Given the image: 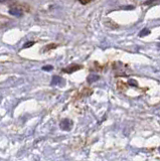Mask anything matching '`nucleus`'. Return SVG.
<instances>
[{
  "label": "nucleus",
  "mask_w": 160,
  "mask_h": 161,
  "mask_svg": "<svg viewBox=\"0 0 160 161\" xmlns=\"http://www.w3.org/2000/svg\"><path fill=\"white\" fill-rule=\"evenodd\" d=\"M61 128L63 130H66V131H69L72 129L73 127V122L71 120H69V119H63L62 122H61Z\"/></svg>",
  "instance_id": "f257e3e1"
},
{
  "label": "nucleus",
  "mask_w": 160,
  "mask_h": 161,
  "mask_svg": "<svg viewBox=\"0 0 160 161\" xmlns=\"http://www.w3.org/2000/svg\"><path fill=\"white\" fill-rule=\"evenodd\" d=\"M82 67L81 65H79V64H71V65H69V67L67 69H63V72L64 73H68V74H72L74 72H76V70L80 69Z\"/></svg>",
  "instance_id": "f03ea898"
},
{
  "label": "nucleus",
  "mask_w": 160,
  "mask_h": 161,
  "mask_svg": "<svg viewBox=\"0 0 160 161\" xmlns=\"http://www.w3.org/2000/svg\"><path fill=\"white\" fill-rule=\"evenodd\" d=\"M9 13H10L11 15H13V16H21L22 15V10L20 8H11L10 10H9Z\"/></svg>",
  "instance_id": "7ed1b4c3"
},
{
  "label": "nucleus",
  "mask_w": 160,
  "mask_h": 161,
  "mask_svg": "<svg viewBox=\"0 0 160 161\" xmlns=\"http://www.w3.org/2000/svg\"><path fill=\"white\" fill-rule=\"evenodd\" d=\"M63 82H64V80L61 77H58V75H54V77L52 78V86H54V85H63V84H64Z\"/></svg>",
  "instance_id": "20e7f679"
},
{
  "label": "nucleus",
  "mask_w": 160,
  "mask_h": 161,
  "mask_svg": "<svg viewBox=\"0 0 160 161\" xmlns=\"http://www.w3.org/2000/svg\"><path fill=\"white\" fill-rule=\"evenodd\" d=\"M99 80V75H95V74H91L88 77V82L89 83H94V82H96V80Z\"/></svg>",
  "instance_id": "39448f33"
},
{
  "label": "nucleus",
  "mask_w": 160,
  "mask_h": 161,
  "mask_svg": "<svg viewBox=\"0 0 160 161\" xmlns=\"http://www.w3.org/2000/svg\"><path fill=\"white\" fill-rule=\"evenodd\" d=\"M129 85H131V86H137V82H135L134 80H129Z\"/></svg>",
  "instance_id": "423d86ee"
},
{
  "label": "nucleus",
  "mask_w": 160,
  "mask_h": 161,
  "mask_svg": "<svg viewBox=\"0 0 160 161\" xmlns=\"http://www.w3.org/2000/svg\"><path fill=\"white\" fill-rule=\"evenodd\" d=\"M92 0H80V2H81L82 4H87L89 2H91Z\"/></svg>",
  "instance_id": "0eeeda50"
},
{
  "label": "nucleus",
  "mask_w": 160,
  "mask_h": 161,
  "mask_svg": "<svg viewBox=\"0 0 160 161\" xmlns=\"http://www.w3.org/2000/svg\"><path fill=\"white\" fill-rule=\"evenodd\" d=\"M148 33H149V30L145 29V30H142V31H141V34H140V35H141V36H142L143 34H145V35H146V34H148Z\"/></svg>",
  "instance_id": "6e6552de"
},
{
  "label": "nucleus",
  "mask_w": 160,
  "mask_h": 161,
  "mask_svg": "<svg viewBox=\"0 0 160 161\" xmlns=\"http://www.w3.org/2000/svg\"><path fill=\"white\" fill-rule=\"evenodd\" d=\"M34 42H28V43H26V44H24L23 45V47H30V45H32Z\"/></svg>",
  "instance_id": "1a4fd4ad"
},
{
  "label": "nucleus",
  "mask_w": 160,
  "mask_h": 161,
  "mask_svg": "<svg viewBox=\"0 0 160 161\" xmlns=\"http://www.w3.org/2000/svg\"><path fill=\"white\" fill-rule=\"evenodd\" d=\"M43 69L44 70H51V69H52V67H51V65H48V67H43Z\"/></svg>",
  "instance_id": "9d476101"
},
{
  "label": "nucleus",
  "mask_w": 160,
  "mask_h": 161,
  "mask_svg": "<svg viewBox=\"0 0 160 161\" xmlns=\"http://www.w3.org/2000/svg\"><path fill=\"white\" fill-rule=\"evenodd\" d=\"M159 152H160V148H159Z\"/></svg>",
  "instance_id": "9b49d317"
}]
</instances>
